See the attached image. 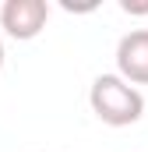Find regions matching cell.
<instances>
[{"mask_svg":"<svg viewBox=\"0 0 148 152\" xmlns=\"http://www.w3.org/2000/svg\"><path fill=\"white\" fill-rule=\"evenodd\" d=\"M88 106L92 113L99 117L102 124L110 127H127V124H138L145 113V96L141 88L127 85L120 75H99L88 88Z\"/></svg>","mask_w":148,"mask_h":152,"instance_id":"1","label":"cell"},{"mask_svg":"<svg viewBox=\"0 0 148 152\" xmlns=\"http://www.w3.org/2000/svg\"><path fill=\"white\" fill-rule=\"evenodd\" d=\"M49 4L46 0H4L0 7V28L18 42H28L46 28Z\"/></svg>","mask_w":148,"mask_h":152,"instance_id":"2","label":"cell"},{"mask_svg":"<svg viewBox=\"0 0 148 152\" xmlns=\"http://www.w3.org/2000/svg\"><path fill=\"white\" fill-rule=\"evenodd\" d=\"M116 75L127 85H148V28H131L116 42Z\"/></svg>","mask_w":148,"mask_h":152,"instance_id":"3","label":"cell"},{"mask_svg":"<svg viewBox=\"0 0 148 152\" xmlns=\"http://www.w3.org/2000/svg\"><path fill=\"white\" fill-rule=\"evenodd\" d=\"M123 11H127V14H131V11H134V14H148V4H131V0H127Z\"/></svg>","mask_w":148,"mask_h":152,"instance_id":"4","label":"cell"},{"mask_svg":"<svg viewBox=\"0 0 148 152\" xmlns=\"http://www.w3.org/2000/svg\"><path fill=\"white\" fill-rule=\"evenodd\" d=\"M0 67H4V42H0Z\"/></svg>","mask_w":148,"mask_h":152,"instance_id":"5","label":"cell"}]
</instances>
